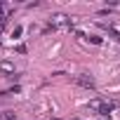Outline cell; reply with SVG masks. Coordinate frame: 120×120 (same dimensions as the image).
Masks as SVG:
<instances>
[{
    "label": "cell",
    "instance_id": "6da1fadb",
    "mask_svg": "<svg viewBox=\"0 0 120 120\" xmlns=\"http://www.w3.org/2000/svg\"><path fill=\"white\" fill-rule=\"evenodd\" d=\"M87 108H90L92 113H101V115H108V113L115 108V104H113V101H106V99H99V97H97V99H92V101L87 104Z\"/></svg>",
    "mask_w": 120,
    "mask_h": 120
},
{
    "label": "cell",
    "instance_id": "7a4b0ae2",
    "mask_svg": "<svg viewBox=\"0 0 120 120\" xmlns=\"http://www.w3.org/2000/svg\"><path fill=\"white\" fill-rule=\"evenodd\" d=\"M49 26H52V28H56V26H71V19H68L66 14H54Z\"/></svg>",
    "mask_w": 120,
    "mask_h": 120
},
{
    "label": "cell",
    "instance_id": "3957f363",
    "mask_svg": "<svg viewBox=\"0 0 120 120\" xmlns=\"http://www.w3.org/2000/svg\"><path fill=\"white\" fill-rule=\"evenodd\" d=\"M75 82L78 85H82V87H87V90H94V78L92 75H75Z\"/></svg>",
    "mask_w": 120,
    "mask_h": 120
},
{
    "label": "cell",
    "instance_id": "277c9868",
    "mask_svg": "<svg viewBox=\"0 0 120 120\" xmlns=\"http://www.w3.org/2000/svg\"><path fill=\"white\" fill-rule=\"evenodd\" d=\"M0 68H3L5 73H14V64H10V61H3V64H0Z\"/></svg>",
    "mask_w": 120,
    "mask_h": 120
},
{
    "label": "cell",
    "instance_id": "5b68a950",
    "mask_svg": "<svg viewBox=\"0 0 120 120\" xmlns=\"http://www.w3.org/2000/svg\"><path fill=\"white\" fill-rule=\"evenodd\" d=\"M12 12V7H5V5H0V21L3 19H7V14Z\"/></svg>",
    "mask_w": 120,
    "mask_h": 120
},
{
    "label": "cell",
    "instance_id": "8992f818",
    "mask_svg": "<svg viewBox=\"0 0 120 120\" xmlns=\"http://www.w3.org/2000/svg\"><path fill=\"white\" fill-rule=\"evenodd\" d=\"M0 118H3V120H12V118H14V113H12V111H5Z\"/></svg>",
    "mask_w": 120,
    "mask_h": 120
},
{
    "label": "cell",
    "instance_id": "52a82bcc",
    "mask_svg": "<svg viewBox=\"0 0 120 120\" xmlns=\"http://www.w3.org/2000/svg\"><path fill=\"white\" fill-rule=\"evenodd\" d=\"M90 42H94V45H101V38H99V35H90Z\"/></svg>",
    "mask_w": 120,
    "mask_h": 120
},
{
    "label": "cell",
    "instance_id": "ba28073f",
    "mask_svg": "<svg viewBox=\"0 0 120 120\" xmlns=\"http://www.w3.org/2000/svg\"><path fill=\"white\" fill-rule=\"evenodd\" d=\"M17 35H21V26H14V31H12V38H17Z\"/></svg>",
    "mask_w": 120,
    "mask_h": 120
}]
</instances>
